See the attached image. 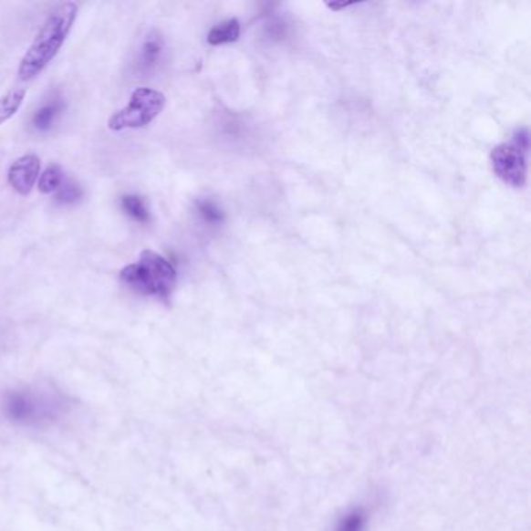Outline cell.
Wrapping results in <instances>:
<instances>
[{"label":"cell","instance_id":"13","mask_svg":"<svg viewBox=\"0 0 531 531\" xmlns=\"http://www.w3.org/2000/svg\"><path fill=\"white\" fill-rule=\"evenodd\" d=\"M81 198H83V189L74 181L63 182L57 193H55V203L59 206L75 204V203L80 202Z\"/></svg>","mask_w":531,"mask_h":531},{"label":"cell","instance_id":"6","mask_svg":"<svg viewBox=\"0 0 531 531\" xmlns=\"http://www.w3.org/2000/svg\"><path fill=\"white\" fill-rule=\"evenodd\" d=\"M39 171H41V160L37 158L36 154H26V156L17 158L10 165L8 182L19 195L26 197L36 184Z\"/></svg>","mask_w":531,"mask_h":531},{"label":"cell","instance_id":"7","mask_svg":"<svg viewBox=\"0 0 531 531\" xmlns=\"http://www.w3.org/2000/svg\"><path fill=\"white\" fill-rule=\"evenodd\" d=\"M164 55V39L158 32H150L142 41L138 57V70L141 74H150L156 69Z\"/></svg>","mask_w":531,"mask_h":531},{"label":"cell","instance_id":"4","mask_svg":"<svg viewBox=\"0 0 531 531\" xmlns=\"http://www.w3.org/2000/svg\"><path fill=\"white\" fill-rule=\"evenodd\" d=\"M164 107L165 96L162 92L150 88H138L133 90L127 107L112 114L108 120V127L111 131L147 127L160 116Z\"/></svg>","mask_w":531,"mask_h":531},{"label":"cell","instance_id":"8","mask_svg":"<svg viewBox=\"0 0 531 531\" xmlns=\"http://www.w3.org/2000/svg\"><path fill=\"white\" fill-rule=\"evenodd\" d=\"M63 99L61 97H55L54 100L47 101L46 105L39 108L35 116H33V127L36 128L37 131H47L54 127L55 120L61 116L64 111Z\"/></svg>","mask_w":531,"mask_h":531},{"label":"cell","instance_id":"2","mask_svg":"<svg viewBox=\"0 0 531 531\" xmlns=\"http://www.w3.org/2000/svg\"><path fill=\"white\" fill-rule=\"evenodd\" d=\"M120 281L139 295L167 301L176 287V268L164 255L145 250L120 271Z\"/></svg>","mask_w":531,"mask_h":531},{"label":"cell","instance_id":"9","mask_svg":"<svg viewBox=\"0 0 531 531\" xmlns=\"http://www.w3.org/2000/svg\"><path fill=\"white\" fill-rule=\"evenodd\" d=\"M239 36L240 22L237 19H228L211 28V32L207 35V43L211 46H224V44L235 43Z\"/></svg>","mask_w":531,"mask_h":531},{"label":"cell","instance_id":"12","mask_svg":"<svg viewBox=\"0 0 531 531\" xmlns=\"http://www.w3.org/2000/svg\"><path fill=\"white\" fill-rule=\"evenodd\" d=\"M123 211L138 224H149L150 213L145 202L138 195H125L122 198Z\"/></svg>","mask_w":531,"mask_h":531},{"label":"cell","instance_id":"11","mask_svg":"<svg viewBox=\"0 0 531 531\" xmlns=\"http://www.w3.org/2000/svg\"><path fill=\"white\" fill-rule=\"evenodd\" d=\"M64 182V172L58 164H50L37 178V189L41 193H54Z\"/></svg>","mask_w":531,"mask_h":531},{"label":"cell","instance_id":"15","mask_svg":"<svg viewBox=\"0 0 531 531\" xmlns=\"http://www.w3.org/2000/svg\"><path fill=\"white\" fill-rule=\"evenodd\" d=\"M367 517L360 510L351 511L341 519L337 531H365Z\"/></svg>","mask_w":531,"mask_h":531},{"label":"cell","instance_id":"3","mask_svg":"<svg viewBox=\"0 0 531 531\" xmlns=\"http://www.w3.org/2000/svg\"><path fill=\"white\" fill-rule=\"evenodd\" d=\"M2 409L8 420L22 425L50 424L58 418L63 404L48 391H33L30 388L13 390L4 396Z\"/></svg>","mask_w":531,"mask_h":531},{"label":"cell","instance_id":"10","mask_svg":"<svg viewBox=\"0 0 531 531\" xmlns=\"http://www.w3.org/2000/svg\"><path fill=\"white\" fill-rule=\"evenodd\" d=\"M26 96H27V89L19 86L8 90L5 96L0 97V125H4L19 111Z\"/></svg>","mask_w":531,"mask_h":531},{"label":"cell","instance_id":"16","mask_svg":"<svg viewBox=\"0 0 531 531\" xmlns=\"http://www.w3.org/2000/svg\"><path fill=\"white\" fill-rule=\"evenodd\" d=\"M352 5V4H329L330 10H341V8H346V6Z\"/></svg>","mask_w":531,"mask_h":531},{"label":"cell","instance_id":"1","mask_svg":"<svg viewBox=\"0 0 531 531\" xmlns=\"http://www.w3.org/2000/svg\"><path fill=\"white\" fill-rule=\"evenodd\" d=\"M77 13L78 6L75 2H64L48 15L32 46L22 57L17 70L21 80H33L52 63V59L58 55L59 48L63 47L64 41L69 36Z\"/></svg>","mask_w":531,"mask_h":531},{"label":"cell","instance_id":"5","mask_svg":"<svg viewBox=\"0 0 531 531\" xmlns=\"http://www.w3.org/2000/svg\"><path fill=\"white\" fill-rule=\"evenodd\" d=\"M526 154L528 150L522 149L515 141L510 144H500L491 153V162L495 175L508 186H526Z\"/></svg>","mask_w":531,"mask_h":531},{"label":"cell","instance_id":"14","mask_svg":"<svg viewBox=\"0 0 531 531\" xmlns=\"http://www.w3.org/2000/svg\"><path fill=\"white\" fill-rule=\"evenodd\" d=\"M197 213L206 224H218L224 222V211L218 207L217 203L211 200H198Z\"/></svg>","mask_w":531,"mask_h":531}]
</instances>
